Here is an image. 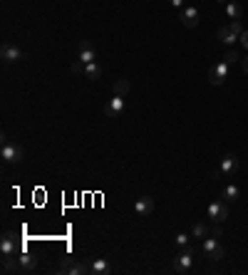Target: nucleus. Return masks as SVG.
<instances>
[{
	"instance_id": "obj_1",
	"label": "nucleus",
	"mask_w": 248,
	"mask_h": 275,
	"mask_svg": "<svg viewBox=\"0 0 248 275\" xmlns=\"http://www.w3.org/2000/svg\"><path fill=\"white\" fill-rule=\"evenodd\" d=\"M0 156L5 164H18L23 161V147L15 144L13 139H8V134H3V147H0Z\"/></svg>"
},
{
	"instance_id": "obj_2",
	"label": "nucleus",
	"mask_w": 248,
	"mask_h": 275,
	"mask_svg": "<svg viewBox=\"0 0 248 275\" xmlns=\"http://www.w3.org/2000/svg\"><path fill=\"white\" fill-rule=\"evenodd\" d=\"M191 265H194V250H191V248H184V250L174 258V263H171L174 273H179V275L189 273V270H191Z\"/></svg>"
},
{
	"instance_id": "obj_3",
	"label": "nucleus",
	"mask_w": 248,
	"mask_h": 275,
	"mask_svg": "<svg viewBox=\"0 0 248 275\" xmlns=\"http://www.w3.org/2000/svg\"><path fill=\"white\" fill-rule=\"evenodd\" d=\"M60 273L67 275H87L90 273V260H75V258H65L60 265Z\"/></svg>"
},
{
	"instance_id": "obj_4",
	"label": "nucleus",
	"mask_w": 248,
	"mask_h": 275,
	"mask_svg": "<svg viewBox=\"0 0 248 275\" xmlns=\"http://www.w3.org/2000/svg\"><path fill=\"white\" fill-rule=\"evenodd\" d=\"M201 250H204V255H206L209 260H221V258H223V248H221V243L216 241V236H206Z\"/></svg>"
},
{
	"instance_id": "obj_5",
	"label": "nucleus",
	"mask_w": 248,
	"mask_h": 275,
	"mask_svg": "<svg viewBox=\"0 0 248 275\" xmlns=\"http://www.w3.org/2000/svg\"><path fill=\"white\" fill-rule=\"evenodd\" d=\"M228 67H231V64H228L226 60H223V62H218V64H214L211 70H209V82H211V85H216V87H221V85L228 80Z\"/></svg>"
},
{
	"instance_id": "obj_6",
	"label": "nucleus",
	"mask_w": 248,
	"mask_h": 275,
	"mask_svg": "<svg viewBox=\"0 0 248 275\" xmlns=\"http://www.w3.org/2000/svg\"><path fill=\"white\" fill-rule=\"evenodd\" d=\"M209 218L211 221H216V223H223L226 218H228V201H214L211 206H209Z\"/></svg>"
},
{
	"instance_id": "obj_7",
	"label": "nucleus",
	"mask_w": 248,
	"mask_h": 275,
	"mask_svg": "<svg viewBox=\"0 0 248 275\" xmlns=\"http://www.w3.org/2000/svg\"><path fill=\"white\" fill-rule=\"evenodd\" d=\"M0 55H3V60H5L8 64H13V62H20V60H23L20 47H18V45H13V42H3V47H0Z\"/></svg>"
},
{
	"instance_id": "obj_8",
	"label": "nucleus",
	"mask_w": 248,
	"mask_h": 275,
	"mask_svg": "<svg viewBox=\"0 0 248 275\" xmlns=\"http://www.w3.org/2000/svg\"><path fill=\"white\" fill-rule=\"evenodd\" d=\"M122 112H124V97L114 94V97L107 102V107H104V117H107V119H114V117H119Z\"/></svg>"
},
{
	"instance_id": "obj_9",
	"label": "nucleus",
	"mask_w": 248,
	"mask_h": 275,
	"mask_svg": "<svg viewBox=\"0 0 248 275\" xmlns=\"http://www.w3.org/2000/svg\"><path fill=\"white\" fill-rule=\"evenodd\" d=\"M15 260H18V273H32L37 268V258L30 253H18Z\"/></svg>"
},
{
	"instance_id": "obj_10",
	"label": "nucleus",
	"mask_w": 248,
	"mask_h": 275,
	"mask_svg": "<svg viewBox=\"0 0 248 275\" xmlns=\"http://www.w3.org/2000/svg\"><path fill=\"white\" fill-rule=\"evenodd\" d=\"M152 211H154V198L142 196V198H137V201H134V214H137L139 218H147Z\"/></svg>"
},
{
	"instance_id": "obj_11",
	"label": "nucleus",
	"mask_w": 248,
	"mask_h": 275,
	"mask_svg": "<svg viewBox=\"0 0 248 275\" xmlns=\"http://www.w3.org/2000/svg\"><path fill=\"white\" fill-rule=\"evenodd\" d=\"M236 171H238V159H236L233 154H226V156L221 159L218 174H221V176H233Z\"/></svg>"
},
{
	"instance_id": "obj_12",
	"label": "nucleus",
	"mask_w": 248,
	"mask_h": 275,
	"mask_svg": "<svg viewBox=\"0 0 248 275\" xmlns=\"http://www.w3.org/2000/svg\"><path fill=\"white\" fill-rule=\"evenodd\" d=\"M15 253H18L15 233H3V241H0V255H15Z\"/></svg>"
},
{
	"instance_id": "obj_13",
	"label": "nucleus",
	"mask_w": 248,
	"mask_h": 275,
	"mask_svg": "<svg viewBox=\"0 0 248 275\" xmlns=\"http://www.w3.org/2000/svg\"><path fill=\"white\" fill-rule=\"evenodd\" d=\"M181 23H184L186 28H196V25H199V10H196L194 5H186V8L181 10Z\"/></svg>"
},
{
	"instance_id": "obj_14",
	"label": "nucleus",
	"mask_w": 248,
	"mask_h": 275,
	"mask_svg": "<svg viewBox=\"0 0 248 275\" xmlns=\"http://www.w3.org/2000/svg\"><path fill=\"white\" fill-rule=\"evenodd\" d=\"M90 273L92 275H109L112 273V265L104 258H92L90 260Z\"/></svg>"
},
{
	"instance_id": "obj_15",
	"label": "nucleus",
	"mask_w": 248,
	"mask_h": 275,
	"mask_svg": "<svg viewBox=\"0 0 248 275\" xmlns=\"http://www.w3.org/2000/svg\"><path fill=\"white\" fill-rule=\"evenodd\" d=\"M77 60H82L85 64L97 62V50H94L90 42H82V45H80V52H77Z\"/></svg>"
},
{
	"instance_id": "obj_16",
	"label": "nucleus",
	"mask_w": 248,
	"mask_h": 275,
	"mask_svg": "<svg viewBox=\"0 0 248 275\" xmlns=\"http://www.w3.org/2000/svg\"><path fill=\"white\" fill-rule=\"evenodd\" d=\"M238 37H241V35H236V32L231 30V25H223V28H218V40H221L223 45H233Z\"/></svg>"
},
{
	"instance_id": "obj_17",
	"label": "nucleus",
	"mask_w": 248,
	"mask_h": 275,
	"mask_svg": "<svg viewBox=\"0 0 248 275\" xmlns=\"http://www.w3.org/2000/svg\"><path fill=\"white\" fill-rule=\"evenodd\" d=\"M85 77L92 80V82H97V80L102 77V67H99L97 62H90V64L85 67Z\"/></svg>"
},
{
	"instance_id": "obj_18",
	"label": "nucleus",
	"mask_w": 248,
	"mask_h": 275,
	"mask_svg": "<svg viewBox=\"0 0 248 275\" xmlns=\"http://www.w3.org/2000/svg\"><path fill=\"white\" fill-rule=\"evenodd\" d=\"M129 90H132L129 80H124V77H119V80L114 82V94H119V97H127V94H129Z\"/></svg>"
},
{
	"instance_id": "obj_19",
	"label": "nucleus",
	"mask_w": 248,
	"mask_h": 275,
	"mask_svg": "<svg viewBox=\"0 0 248 275\" xmlns=\"http://www.w3.org/2000/svg\"><path fill=\"white\" fill-rule=\"evenodd\" d=\"M226 13H228V18H231V20H238L243 10H241V5L236 3V0H228V3H226Z\"/></svg>"
},
{
	"instance_id": "obj_20",
	"label": "nucleus",
	"mask_w": 248,
	"mask_h": 275,
	"mask_svg": "<svg viewBox=\"0 0 248 275\" xmlns=\"http://www.w3.org/2000/svg\"><path fill=\"white\" fill-rule=\"evenodd\" d=\"M206 236H211L209 226H206V223H194V228H191V238H206Z\"/></svg>"
},
{
	"instance_id": "obj_21",
	"label": "nucleus",
	"mask_w": 248,
	"mask_h": 275,
	"mask_svg": "<svg viewBox=\"0 0 248 275\" xmlns=\"http://www.w3.org/2000/svg\"><path fill=\"white\" fill-rule=\"evenodd\" d=\"M174 243L184 250V248H191V233H179L176 238H174Z\"/></svg>"
},
{
	"instance_id": "obj_22",
	"label": "nucleus",
	"mask_w": 248,
	"mask_h": 275,
	"mask_svg": "<svg viewBox=\"0 0 248 275\" xmlns=\"http://www.w3.org/2000/svg\"><path fill=\"white\" fill-rule=\"evenodd\" d=\"M221 198H223V201H228V203H231V201H236V198H238V188H236L233 183H228V186L223 188V196H221Z\"/></svg>"
},
{
	"instance_id": "obj_23",
	"label": "nucleus",
	"mask_w": 248,
	"mask_h": 275,
	"mask_svg": "<svg viewBox=\"0 0 248 275\" xmlns=\"http://www.w3.org/2000/svg\"><path fill=\"white\" fill-rule=\"evenodd\" d=\"M85 67H87V64H85L82 60H75V62L70 64V70H72V75H85Z\"/></svg>"
},
{
	"instance_id": "obj_24",
	"label": "nucleus",
	"mask_w": 248,
	"mask_h": 275,
	"mask_svg": "<svg viewBox=\"0 0 248 275\" xmlns=\"http://www.w3.org/2000/svg\"><path fill=\"white\" fill-rule=\"evenodd\" d=\"M223 60H226V62H228V64H233V62H238V60H241V57H238V52H236V50H228V52H226V57H223Z\"/></svg>"
},
{
	"instance_id": "obj_25",
	"label": "nucleus",
	"mask_w": 248,
	"mask_h": 275,
	"mask_svg": "<svg viewBox=\"0 0 248 275\" xmlns=\"http://www.w3.org/2000/svg\"><path fill=\"white\" fill-rule=\"evenodd\" d=\"M231 30H233L236 35H243V25H241V20H231Z\"/></svg>"
},
{
	"instance_id": "obj_26",
	"label": "nucleus",
	"mask_w": 248,
	"mask_h": 275,
	"mask_svg": "<svg viewBox=\"0 0 248 275\" xmlns=\"http://www.w3.org/2000/svg\"><path fill=\"white\" fill-rule=\"evenodd\" d=\"M169 3H171V8H176V10H184V8H186L184 0H169Z\"/></svg>"
},
{
	"instance_id": "obj_27",
	"label": "nucleus",
	"mask_w": 248,
	"mask_h": 275,
	"mask_svg": "<svg viewBox=\"0 0 248 275\" xmlns=\"http://www.w3.org/2000/svg\"><path fill=\"white\" fill-rule=\"evenodd\" d=\"M241 42H243V47L248 50V30H243V35H241Z\"/></svg>"
},
{
	"instance_id": "obj_28",
	"label": "nucleus",
	"mask_w": 248,
	"mask_h": 275,
	"mask_svg": "<svg viewBox=\"0 0 248 275\" xmlns=\"http://www.w3.org/2000/svg\"><path fill=\"white\" fill-rule=\"evenodd\" d=\"M241 67H243V72L248 75V57H246V60H241Z\"/></svg>"
},
{
	"instance_id": "obj_29",
	"label": "nucleus",
	"mask_w": 248,
	"mask_h": 275,
	"mask_svg": "<svg viewBox=\"0 0 248 275\" xmlns=\"http://www.w3.org/2000/svg\"><path fill=\"white\" fill-rule=\"evenodd\" d=\"M218 3H223V5H226V3H228V0H218Z\"/></svg>"
},
{
	"instance_id": "obj_30",
	"label": "nucleus",
	"mask_w": 248,
	"mask_h": 275,
	"mask_svg": "<svg viewBox=\"0 0 248 275\" xmlns=\"http://www.w3.org/2000/svg\"><path fill=\"white\" fill-rule=\"evenodd\" d=\"M236 3H238V0H236Z\"/></svg>"
}]
</instances>
